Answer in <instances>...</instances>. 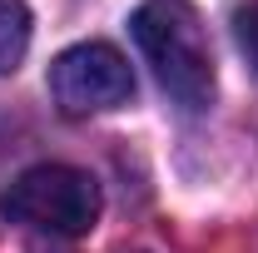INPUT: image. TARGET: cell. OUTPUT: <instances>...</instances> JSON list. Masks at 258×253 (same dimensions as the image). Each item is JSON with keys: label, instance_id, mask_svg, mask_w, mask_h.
Listing matches in <instances>:
<instances>
[{"label": "cell", "instance_id": "obj_1", "mask_svg": "<svg viewBox=\"0 0 258 253\" xmlns=\"http://www.w3.org/2000/svg\"><path fill=\"white\" fill-rule=\"evenodd\" d=\"M129 30L139 55L154 65L159 90L179 109L214 104L219 70H214V45L194 0H139V10L129 15Z\"/></svg>", "mask_w": 258, "mask_h": 253}, {"label": "cell", "instance_id": "obj_2", "mask_svg": "<svg viewBox=\"0 0 258 253\" xmlns=\"http://www.w3.org/2000/svg\"><path fill=\"white\" fill-rule=\"evenodd\" d=\"M0 214L50 238H80L99 223V184L75 164H35L0 194Z\"/></svg>", "mask_w": 258, "mask_h": 253}, {"label": "cell", "instance_id": "obj_3", "mask_svg": "<svg viewBox=\"0 0 258 253\" xmlns=\"http://www.w3.org/2000/svg\"><path fill=\"white\" fill-rule=\"evenodd\" d=\"M50 95L75 119L80 114H104V109H114V104H124L134 95V70L114 45L85 40V45H70L64 55H55Z\"/></svg>", "mask_w": 258, "mask_h": 253}, {"label": "cell", "instance_id": "obj_4", "mask_svg": "<svg viewBox=\"0 0 258 253\" xmlns=\"http://www.w3.org/2000/svg\"><path fill=\"white\" fill-rule=\"evenodd\" d=\"M30 50V10L25 0H0V75L20 70Z\"/></svg>", "mask_w": 258, "mask_h": 253}, {"label": "cell", "instance_id": "obj_5", "mask_svg": "<svg viewBox=\"0 0 258 253\" xmlns=\"http://www.w3.org/2000/svg\"><path fill=\"white\" fill-rule=\"evenodd\" d=\"M233 40H238L243 60L253 65V75H258V0H253V5H243V10L233 15Z\"/></svg>", "mask_w": 258, "mask_h": 253}]
</instances>
